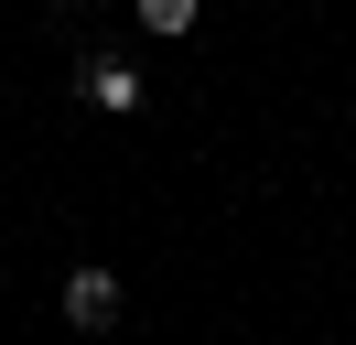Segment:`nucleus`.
<instances>
[{
    "mask_svg": "<svg viewBox=\"0 0 356 345\" xmlns=\"http://www.w3.org/2000/svg\"><path fill=\"white\" fill-rule=\"evenodd\" d=\"M65 323H76V335H108V323H119V270H108V259H76V270H65Z\"/></svg>",
    "mask_w": 356,
    "mask_h": 345,
    "instance_id": "f257e3e1",
    "label": "nucleus"
},
{
    "mask_svg": "<svg viewBox=\"0 0 356 345\" xmlns=\"http://www.w3.org/2000/svg\"><path fill=\"white\" fill-rule=\"evenodd\" d=\"M76 97H87V108H108V119H130V108L152 97V86H140V65H119V54H87V65H76Z\"/></svg>",
    "mask_w": 356,
    "mask_h": 345,
    "instance_id": "f03ea898",
    "label": "nucleus"
},
{
    "mask_svg": "<svg viewBox=\"0 0 356 345\" xmlns=\"http://www.w3.org/2000/svg\"><path fill=\"white\" fill-rule=\"evenodd\" d=\"M140 33H162V43H184V33H195V0H140Z\"/></svg>",
    "mask_w": 356,
    "mask_h": 345,
    "instance_id": "7ed1b4c3",
    "label": "nucleus"
}]
</instances>
